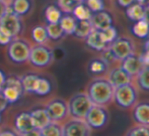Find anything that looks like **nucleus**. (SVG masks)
Here are the masks:
<instances>
[{"label": "nucleus", "mask_w": 149, "mask_h": 136, "mask_svg": "<svg viewBox=\"0 0 149 136\" xmlns=\"http://www.w3.org/2000/svg\"><path fill=\"white\" fill-rule=\"evenodd\" d=\"M114 86L109 79L104 77H96L89 82L86 92L92 104L100 106H107L113 101Z\"/></svg>", "instance_id": "1"}, {"label": "nucleus", "mask_w": 149, "mask_h": 136, "mask_svg": "<svg viewBox=\"0 0 149 136\" xmlns=\"http://www.w3.org/2000/svg\"><path fill=\"white\" fill-rule=\"evenodd\" d=\"M31 49V43L22 37H14L6 45V56L14 65L26 64L29 60Z\"/></svg>", "instance_id": "2"}, {"label": "nucleus", "mask_w": 149, "mask_h": 136, "mask_svg": "<svg viewBox=\"0 0 149 136\" xmlns=\"http://www.w3.org/2000/svg\"><path fill=\"white\" fill-rule=\"evenodd\" d=\"M54 60V52L46 43L31 45L29 60L33 67L38 69H45L51 66Z\"/></svg>", "instance_id": "3"}, {"label": "nucleus", "mask_w": 149, "mask_h": 136, "mask_svg": "<svg viewBox=\"0 0 149 136\" xmlns=\"http://www.w3.org/2000/svg\"><path fill=\"white\" fill-rule=\"evenodd\" d=\"M138 93L131 83L115 87L113 100L122 109H129L137 103Z\"/></svg>", "instance_id": "4"}, {"label": "nucleus", "mask_w": 149, "mask_h": 136, "mask_svg": "<svg viewBox=\"0 0 149 136\" xmlns=\"http://www.w3.org/2000/svg\"><path fill=\"white\" fill-rule=\"evenodd\" d=\"M68 104V112L69 115L73 118L84 119L85 115L87 114L92 103L90 101L86 93L80 92L76 93L69 99L67 102Z\"/></svg>", "instance_id": "5"}, {"label": "nucleus", "mask_w": 149, "mask_h": 136, "mask_svg": "<svg viewBox=\"0 0 149 136\" xmlns=\"http://www.w3.org/2000/svg\"><path fill=\"white\" fill-rule=\"evenodd\" d=\"M110 114L106 109V106L94 105L92 106L85 115L84 120L91 128V130H100L102 129L109 122Z\"/></svg>", "instance_id": "6"}, {"label": "nucleus", "mask_w": 149, "mask_h": 136, "mask_svg": "<svg viewBox=\"0 0 149 136\" xmlns=\"http://www.w3.org/2000/svg\"><path fill=\"white\" fill-rule=\"evenodd\" d=\"M0 92L5 97V99L7 100L9 104H13L17 102L26 93L22 80L16 76H9L8 78L6 77L5 83H4Z\"/></svg>", "instance_id": "7"}, {"label": "nucleus", "mask_w": 149, "mask_h": 136, "mask_svg": "<svg viewBox=\"0 0 149 136\" xmlns=\"http://www.w3.org/2000/svg\"><path fill=\"white\" fill-rule=\"evenodd\" d=\"M134 51H135V45L131 39L128 37H117L106 52H108L115 60H122L129 54H133Z\"/></svg>", "instance_id": "8"}, {"label": "nucleus", "mask_w": 149, "mask_h": 136, "mask_svg": "<svg viewBox=\"0 0 149 136\" xmlns=\"http://www.w3.org/2000/svg\"><path fill=\"white\" fill-rule=\"evenodd\" d=\"M0 28L8 33L12 38L19 36L24 28L22 17L8 9L6 13L0 18Z\"/></svg>", "instance_id": "9"}, {"label": "nucleus", "mask_w": 149, "mask_h": 136, "mask_svg": "<svg viewBox=\"0 0 149 136\" xmlns=\"http://www.w3.org/2000/svg\"><path fill=\"white\" fill-rule=\"evenodd\" d=\"M44 109L49 115L51 121L60 122L69 116L68 104L62 98H54L46 103Z\"/></svg>", "instance_id": "10"}, {"label": "nucleus", "mask_w": 149, "mask_h": 136, "mask_svg": "<svg viewBox=\"0 0 149 136\" xmlns=\"http://www.w3.org/2000/svg\"><path fill=\"white\" fill-rule=\"evenodd\" d=\"M64 136H87L91 134V128L84 119L73 118L66 121L62 125Z\"/></svg>", "instance_id": "11"}, {"label": "nucleus", "mask_w": 149, "mask_h": 136, "mask_svg": "<svg viewBox=\"0 0 149 136\" xmlns=\"http://www.w3.org/2000/svg\"><path fill=\"white\" fill-rule=\"evenodd\" d=\"M14 130L17 134L29 135V134H39V131L36 129L31 118V112H22L14 119Z\"/></svg>", "instance_id": "12"}, {"label": "nucleus", "mask_w": 149, "mask_h": 136, "mask_svg": "<svg viewBox=\"0 0 149 136\" xmlns=\"http://www.w3.org/2000/svg\"><path fill=\"white\" fill-rule=\"evenodd\" d=\"M144 65L141 60V56H137L134 53L122 60L121 68L125 70L131 77L137 76V74L141 71Z\"/></svg>", "instance_id": "13"}, {"label": "nucleus", "mask_w": 149, "mask_h": 136, "mask_svg": "<svg viewBox=\"0 0 149 136\" xmlns=\"http://www.w3.org/2000/svg\"><path fill=\"white\" fill-rule=\"evenodd\" d=\"M33 7H35L33 0H9L8 1V9L20 17L29 15L33 10Z\"/></svg>", "instance_id": "14"}, {"label": "nucleus", "mask_w": 149, "mask_h": 136, "mask_svg": "<svg viewBox=\"0 0 149 136\" xmlns=\"http://www.w3.org/2000/svg\"><path fill=\"white\" fill-rule=\"evenodd\" d=\"M133 109V119L137 124L149 126V101H142L136 103Z\"/></svg>", "instance_id": "15"}, {"label": "nucleus", "mask_w": 149, "mask_h": 136, "mask_svg": "<svg viewBox=\"0 0 149 136\" xmlns=\"http://www.w3.org/2000/svg\"><path fill=\"white\" fill-rule=\"evenodd\" d=\"M90 22H91L94 29L102 30V29H106L112 26L113 18L109 12L102 10V11L92 13L91 17H90Z\"/></svg>", "instance_id": "16"}, {"label": "nucleus", "mask_w": 149, "mask_h": 136, "mask_svg": "<svg viewBox=\"0 0 149 136\" xmlns=\"http://www.w3.org/2000/svg\"><path fill=\"white\" fill-rule=\"evenodd\" d=\"M84 39H85L86 45H88L91 49H94V51L104 52L110 47V45H107V43L102 41V36H100V30H97V29H93Z\"/></svg>", "instance_id": "17"}, {"label": "nucleus", "mask_w": 149, "mask_h": 136, "mask_svg": "<svg viewBox=\"0 0 149 136\" xmlns=\"http://www.w3.org/2000/svg\"><path fill=\"white\" fill-rule=\"evenodd\" d=\"M108 79L115 88L125 85V84L131 83L132 77L125 70H123L121 67H119V68H115L111 71Z\"/></svg>", "instance_id": "18"}, {"label": "nucleus", "mask_w": 149, "mask_h": 136, "mask_svg": "<svg viewBox=\"0 0 149 136\" xmlns=\"http://www.w3.org/2000/svg\"><path fill=\"white\" fill-rule=\"evenodd\" d=\"M146 6L144 4L141 3H135L134 2L133 4H131L130 6L127 7V10H126V14L127 16L133 21H138V20H141L146 18Z\"/></svg>", "instance_id": "19"}, {"label": "nucleus", "mask_w": 149, "mask_h": 136, "mask_svg": "<svg viewBox=\"0 0 149 136\" xmlns=\"http://www.w3.org/2000/svg\"><path fill=\"white\" fill-rule=\"evenodd\" d=\"M31 118H33V124H35V127L38 131H40L42 128L46 126L48 123L51 122V119H50L49 115L47 114L45 109H36V110H33L31 112Z\"/></svg>", "instance_id": "20"}, {"label": "nucleus", "mask_w": 149, "mask_h": 136, "mask_svg": "<svg viewBox=\"0 0 149 136\" xmlns=\"http://www.w3.org/2000/svg\"><path fill=\"white\" fill-rule=\"evenodd\" d=\"M109 65L104 58H92L88 63V72L91 75H102L108 71Z\"/></svg>", "instance_id": "21"}, {"label": "nucleus", "mask_w": 149, "mask_h": 136, "mask_svg": "<svg viewBox=\"0 0 149 136\" xmlns=\"http://www.w3.org/2000/svg\"><path fill=\"white\" fill-rule=\"evenodd\" d=\"M59 24L61 25V27H62L65 34H73L75 28H76L77 19L72 14L65 13L64 15H62V17H61Z\"/></svg>", "instance_id": "22"}, {"label": "nucleus", "mask_w": 149, "mask_h": 136, "mask_svg": "<svg viewBox=\"0 0 149 136\" xmlns=\"http://www.w3.org/2000/svg\"><path fill=\"white\" fill-rule=\"evenodd\" d=\"M93 29L94 28L90 22V19L77 20L76 28H75L73 35L78 37V38H85Z\"/></svg>", "instance_id": "23"}, {"label": "nucleus", "mask_w": 149, "mask_h": 136, "mask_svg": "<svg viewBox=\"0 0 149 136\" xmlns=\"http://www.w3.org/2000/svg\"><path fill=\"white\" fill-rule=\"evenodd\" d=\"M40 135L44 136H51V135H56V136H62L63 135V127L62 124L60 122H55V121H51L50 123H48L44 128H42L39 131Z\"/></svg>", "instance_id": "24"}, {"label": "nucleus", "mask_w": 149, "mask_h": 136, "mask_svg": "<svg viewBox=\"0 0 149 136\" xmlns=\"http://www.w3.org/2000/svg\"><path fill=\"white\" fill-rule=\"evenodd\" d=\"M39 78H40V76H38V75H36V74H26L20 78L26 93L35 94V90H36V87H37Z\"/></svg>", "instance_id": "25"}, {"label": "nucleus", "mask_w": 149, "mask_h": 136, "mask_svg": "<svg viewBox=\"0 0 149 136\" xmlns=\"http://www.w3.org/2000/svg\"><path fill=\"white\" fill-rule=\"evenodd\" d=\"M63 15L62 10L58 6L49 5L45 9V18L48 23H57Z\"/></svg>", "instance_id": "26"}, {"label": "nucleus", "mask_w": 149, "mask_h": 136, "mask_svg": "<svg viewBox=\"0 0 149 136\" xmlns=\"http://www.w3.org/2000/svg\"><path fill=\"white\" fill-rule=\"evenodd\" d=\"M72 15L76 18L77 20H87L90 19L92 15V12L89 10V8L84 4V2L77 3L75 7L72 10Z\"/></svg>", "instance_id": "27"}, {"label": "nucleus", "mask_w": 149, "mask_h": 136, "mask_svg": "<svg viewBox=\"0 0 149 136\" xmlns=\"http://www.w3.org/2000/svg\"><path fill=\"white\" fill-rule=\"evenodd\" d=\"M132 32L134 35L140 38H145L149 35V22L146 18L136 21V23L133 25Z\"/></svg>", "instance_id": "28"}, {"label": "nucleus", "mask_w": 149, "mask_h": 136, "mask_svg": "<svg viewBox=\"0 0 149 136\" xmlns=\"http://www.w3.org/2000/svg\"><path fill=\"white\" fill-rule=\"evenodd\" d=\"M137 85L143 92H149V66H144L136 76Z\"/></svg>", "instance_id": "29"}, {"label": "nucleus", "mask_w": 149, "mask_h": 136, "mask_svg": "<svg viewBox=\"0 0 149 136\" xmlns=\"http://www.w3.org/2000/svg\"><path fill=\"white\" fill-rule=\"evenodd\" d=\"M31 37L36 41V43H47L48 36L46 25H37L31 30Z\"/></svg>", "instance_id": "30"}, {"label": "nucleus", "mask_w": 149, "mask_h": 136, "mask_svg": "<svg viewBox=\"0 0 149 136\" xmlns=\"http://www.w3.org/2000/svg\"><path fill=\"white\" fill-rule=\"evenodd\" d=\"M46 29H47L49 39H52V41H59L65 35V32L63 31L59 22H57V23H48L46 25Z\"/></svg>", "instance_id": "31"}, {"label": "nucleus", "mask_w": 149, "mask_h": 136, "mask_svg": "<svg viewBox=\"0 0 149 136\" xmlns=\"http://www.w3.org/2000/svg\"><path fill=\"white\" fill-rule=\"evenodd\" d=\"M51 90H52V85L50 83V81L45 78L40 77L37 84V87H36L35 90V94L40 96H46L48 94H50Z\"/></svg>", "instance_id": "32"}, {"label": "nucleus", "mask_w": 149, "mask_h": 136, "mask_svg": "<svg viewBox=\"0 0 149 136\" xmlns=\"http://www.w3.org/2000/svg\"><path fill=\"white\" fill-rule=\"evenodd\" d=\"M98 30V29H97ZM100 36H102V41L107 43V45H110L115 39L118 37V33H117V29L115 28L114 26H110L106 29H102L100 30Z\"/></svg>", "instance_id": "33"}, {"label": "nucleus", "mask_w": 149, "mask_h": 136, "mask_svg": "<svg viewBox=\"0 0 149 136\" xmlns=\"http://www.w3.org/2000/svg\"><path fill=\"white\" fill-rule=\"evenodd\" d=\"M126 134L129 136H137V135H144L149 136V126L143 124H137L133 126L126 132Z\"/></svg>", "instance_id": "34"}, {"label": "nucleus", "mask_w": 149, "mask_h": 136, "mask_svg": "<svg viewBox=\"0 0 149 136\" xmlns=\"http://www.w3.org/2000/svg\"><path fill=\"white\" fill-rule=\"evenodd\" d=\"M84 2H85V5L89 8V10L92 13L104 10V0H84Z\"/></svg>", "instance_id": "35"}, {"label": "nucleus", "mask_w": 149, "mask_h": 136, "mask_svg": "<svg viewBox=\"0 0 149 136\" xmlns=\"http://www.w3.org/2000/svg\"><path fill=\"white\" fill-rule=\"evenodd\" d=\"M76 4L72 0H58V7L64 13H71Z\"/></svg>", "instance_id": "36"}, {"label": "nucleus", "mask_w": 149, "mask_h": 136, "mask_svg": "<svg viewBox=\"0 0 149 136\" xmlns=\"http://www.w3.org/2000/svg\"><path fill=\"white\" fill-rule=\"evenodd\" d=\"M11 41H12V37L8 33H6L5 31L0 28V45H7Z\"/></svg>", "instance_id": "37"}, {"label": "nucleus", "mask_w": 149, "mask_h": 136, "mask_svg": "<svg viewBox=\"0 0 149 136\" xmlns=\"http://www.w3.org/2000/svg\"><path fill=\"white\" fill-rule=\"evenodd\" d=\"M8 105H9L8 101L5 99V97L2 95L1 92H0V113L3 112V111L8 107Z\"/></svg>", "instance_id": "38"}, {"label": "nucleus", "mask_w": 149, "mask_h": 136, "mask_svg": "<svg viewBox=\"0 0 149 136\" xmlns=\"http://www.w3.org/2000/svg\"><path fill=\"white\" fill-rule=\"evenodd\" d=\"M8 10V3L4 0H0V18L6 13Z\"/></svg>", "instance_id": "39"}, {"label": "nucleus", "mask_w": 149, "mask_h": 136, "mask_svg": "<svg viewBox=\"0 0 149 136\" xmlns=\"http://www.w3.org/2000/svg\"><path fill=\"white\" fill-rule=\"evenodd\" d=\"M0 135H17V133L13 128H1L0 129Z\"/></svg>", "instance_id": "40"}, {"label": "nucleus", "mask_w": 149, "mask_h": 136, "mask_svg": "<svg viewBox=\"0 0 149 136\" xmlns=\"http://www.w3.org/2000/svg\"><path fill=\"white\" fill-rule=\"evenodd\" d=\"M136 0H118V3L119 5H121L122 7H125L127 8L128 6H130L131 4H133Z\"/></svg>", "instance_id": "41"}, {"label": "nucleus", "mask_w": 149, "mask_h": 136, "mask_svg": "<svg viewBox=\"0 0 149 136\" xmlns=\"http://www.w3.org/2000/svg\"><path fill=\"white\" fill-rule=\"evenodd\" d=\"M140 56H141V60H142V62H143L144 66H149V49H146L145 54Z\"/></svg>", "instance_id": "42"}, {"label": "nucleus", "mask_w": 149, "mask_h": 136, "mask_svg": "<svg viewBox=\"0 0 149 136\" xmlns=\"http://www.w3.org/2000/svg\"><path fill=\"white\" fill-rule=\"evenodd\" d=\"M5 80H6V76L5 74L3 73V71L0 70V91H1L2 87H3L4 83H5Z\"/></svg>", "instance_id": "43"}, {"label": "nucleus", "mask_w": 149, "mask_h": 136, "mask_svg": "<svg viewBox=\"0 0 149 136\" xmlns=\"http://www.w3.org/2000/svg\"><path fill=\"white\" fill-rule=\"evenodd\" d=\"M136 1H137L138 3H141V4H144V5H146V4L148 3L149 0H136Z\"/></svg>", "instance_id": "44"}, {"label": "nucleus", "mask_w": 149, "mask_h": 136, "mask_svg": "<svg viewBox=\"0 0 149 136\" xmlns=\"http://www.w3.org/2000/svg\"><path fill=\"white\" fill-rule=\"evenodd\" d=\"M75 3H81V2H84V0H72Z\"/></svg>", "instance_id": "45"}, {"label": "nucleus", "mask_w": 149, "mask_h": 136, "mask_svg": "<svg viewBox=\"0 0 149 136\" xmlns=\"http://www.w3.org/2000/svg\"><path fill=\"white\" fill-rule=\"evenodd\" d=\"M146 49H149V41L146 43Z\"/></svg>", "instance_id": "46"}, {"label": "nucleus", "mask_w": 149, "mask_h": 136, "mask_svg": "<svg viewBox=\"0 0 149 136\" xmlns=\"http://www.w3.org/2000/svg\"><path fill=\"white\" fill-rule=\"evenodd\" d=\"M146 5H147V6H146V10H147V11L149 12V1H148V3L146 4Z\"/></svg>", "instance_id": "47"}, {"label": "nucleus", "mask_w": 149, "mask_h": 136, "mask_svg": "<svg viewBox=\"0 0 149 136\" xmlns=\"http://www.w3.org/2000/svg\"><path fill=\"white\" fill-rule=\"evenodd\" d=\"M0 123H1V113H0Z\"/></svg>", "instance_id": "48"}, {"label": "nucleus", "mask_w": 149, "mask_h": 136, "mask_svg": "<svg viewBox=\"0 0 149 136\" xmlns=\"http://www.w3.org/2000/svg\"><path fill=\"white\" fill-rule=\"evenodd\" d=\"M4 1H6V2H7V3H8V1H9V0H4Z\"/></svg>", "instance_id": "49"}]
</instances>
